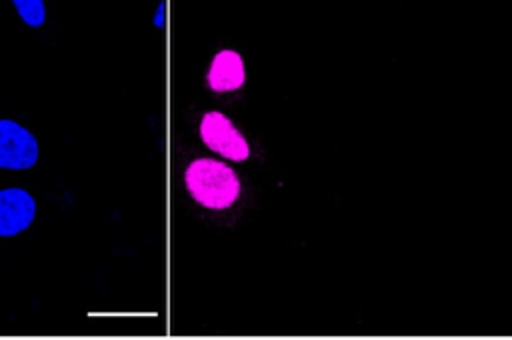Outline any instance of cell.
<instances>
[{"instance_id":"cell-1","label":"cell","mask_w":512,"mask_h":340,"mask_svg":"<svg viewBox=\"0 0 512 340\" xmlns=\"http://www.w3.org/2000/svg\"><path fill=\"white\" fill-rule=\"evenodd\" d=\"M188 194L208 210H226L240 196V178L224 162L196 158L184 170Z\"/></svg>"},{"instance_id":"cell-2","label":"cell","mask_w":512,"mask_h":340,"mask_svg":"<svg viewBox=\"0 0 512 340\" xmlns=\"http://www.w3.org/2000/svg\"><path fill=\"white\" fill-rule=\"evenodd\" d=\"M198 132H200V140L206 144V148L220 154L222 158L232 160V162H244L250 158L248 140L234 126V122L220 110L204 112Z\"/></svg>"},{"instance_id":"cell-3","label":"cell","mask_w":512,"mask_h":340,"mask_svg":"<svg viewBox=\"0 0 512 340\" xmlns=\"http://www.w3.org/2000/svg\"><path fill=\"white\" fill-rule=\"evenodd\" d=\"M40 148L36 136L22 124L0 120V168L28 170L38 162Z\"/></svg>"},{"instance_id":"cell-4","label":"cell","mask_w":512,"mask_h":340,"mask_svg":"<svg viewBox=\"0 0 512 340\" xmlns=\"http://www.w3.org/2000/svg\"><path fill=\"white\" fill-rule=\"evenodd\" d=\"M36 218V200L24 188L0 190V236L10 238L24 232Z\"/></svg>"},{"instance_id":"cell-5","label":"cell","mask_w":512,"mask_h":340,"mask_svg":"<svg viewBox=\"0 0 512 340\" xmlns=\"http://www.w3.org/2000/svg\"><path fill=\"white\" fill-rule=\"evenodd\" d=\"M246 82V68L240 52L224 48L210 60L206 84L212 92H232L242 88Z\"/></svg>"},{"instance_id":"cell-6","label":"cell","mask_w":512,"mask_h":340,"mask_svg":"<svg viewBox=\"0 0 512 340\" xmlns=\"http://www.w3.org/2000/svg\"><path fill=\"white\" fill-rule=\"evenodd\" d=\"M20 20L30 28H40L46 22V4L44 0H12Z\"/></svg>"}]
</instances>
